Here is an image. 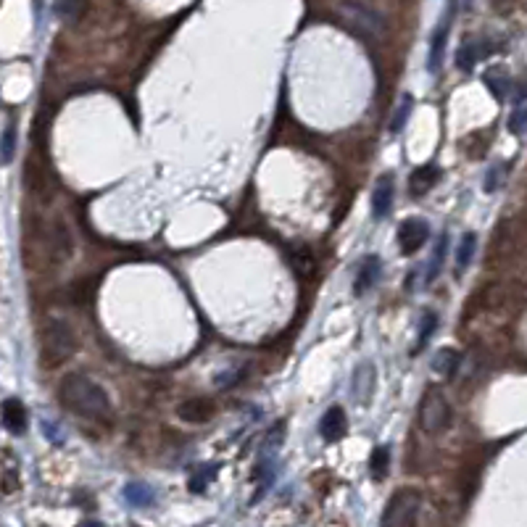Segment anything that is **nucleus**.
Wrapping results in <instances>:
<instances>
[{"label": "nucleus", "mask_w": 527, "mask_h": 527, "mask_svg": "<svg viewBox=\"0 0 527 527\" xmlns=\"http://www.w3.org/2000/svg\"><path fill=\"white\" fill-rule=\"evenodd\" d=\"M58 404L77 417L95 422H106L114 414L109 393L85 374H66L58 385Z\"/></svg>", "instance_id": "nucleus-1"}, {"label": "nucleus", "mask_w": 527, "mask_h": 527, "mask_svg": "<svg viewBox=\"0 0 527 527\" xmlns=\"http://www.w3.org/2000/svg\"><path fill=\"white\" fill-rule=\"evenodd\" d=\"M55 11L61 13V16H66V19H74L77 13L85 11V6H82V3H58Z\"/></svg>", "instance_id": "nucleus-29"}, {"label": "nucleus", "mask_w": 527, "mask_h": 527, "mask_svg": "<svg viewBox=\"0 0 527 527\" xmlns=\"http://www.w3.org/2000/svg\"><path fill=\"white\" fill-rule=\"evenodd\" d=\"M341 8L343 11H351L353 16H359L356 24H359V27H367L369 32L383 29V16H380V11L372 8V6H367V3H343Z\"/></svg>", "instance_id": "nucleus-14"}, {"label": "nucleus", "mask_w": 527, "mask_h": 527, "mask_svg": "<svg viewBox=\"0 0 527 527\" xmlns=\"http://www.w3.org/2000/svg\"><path fill=\"white\" fill-rule=\"evenodd\" d=\"M456 367H459V353L453 351V348H443L432 359V372L440 374V377H453Z\"/></svg>", "instance_id": "nucleus-16"}, {"label": "nucleus", "mask_w": 527, "mask_h": 527, "mask_svg": "<svg viewBox=\"0 0 527 527\" xmlns=\"http://www.w3.org/2000/svg\"><path fill=\"white\" fill-rule=\"evenodd\" d=\"M214 411H217L214 401L198 395V398H187V401H182L177 406V417L182 422H190V425H203V422H209L214 417Z\"/></svg>", "instance_id": "nucleus-6"}, {"label": "nucleus", "mask_w": 527, "mask_h": 527, "mask_svg": "<svg viewBox=\"0 0 527 527\" xmlns=\"http://www.w3.org/2000/svg\"><path fill=\"white\" fill-rule=\"evenodd\" d=\"M43 432L48 435V440H50V443H55V446H61V443H64V432L55 427V425H50V422H43Z\"/></svg>", "instance_id": "nucleus-30"}, {"label": "nucleus", "mask_w": 527, "mask_h": 527, "mask_svg": "<svg viewBox=\"0 0 527 527\" xmlns=\"http://www.w3.org/2000/svg\"><path fill=\"white\" fill-rule=\"evenodd\" d=\"M435 327H438V317H435L432 311H425V317H422V324H419V335H417V345H414V351H422V348L427 345V341L432 338Z\"/></svg>", "instance_id": "nucleus-22"}, {"label": "nucleus", "mask_w": 527, "mask_h": 527, "mask_svg": "<svg viewBox=\"0 0 527 527\" xmlns=\"http://www.w3.org/2000/svg\"><path fill=\"white\" fill-rule=\"evenodd\" d=\"M345 432H348L345 411H343L341 406H329L327 411H324V417L319 419V435L327 440V443H335V440H341Z\"/></svg>", "instance_id": "nucleus-8"}, {"label": "nucleus", "mask_w": 527, "mask_h": 527, "mask_svg": "<svg viewBox=\"0 0 527 527\" xmlns=\"http://www.w3.org/2000/svg\"><path fill=\"white\" fill-rule=\"evenodd\" d=\"M390 470V449L388 446H377L372 451V459H369V474L374 480H385Z\"/></svg>", "instance_id": "nucleus-18"}, {"label": "nucleus", "mask_w": 527, "mask_h": 527, "mask_svg": "<svg viewBox=\"0 0 527 527\" xmlns=\"http://www.w3.org/2000/svg\"><path fill=\"white\" fill-rule=\"evenodd\" d=\"M419 506H422V493L414 488H401L385 506L380 527H414Z\"/></svg>", "instance_id": "nucleus-3"}, {"label": "nucleus", "mask_w": 527, "mask_h": 527, "mask_svg": "<svg viewBox=\"0 0 527 527\" xmlns=\"http://www.w3.org/2000/svg\"><path fill=\"white\" fill-rule=\"evenodd\" d=\"M485 85H488V90H491L498 100H504V95L509 93V79L498 77V71H495V69L485 71Z\"/></svg>", "instance_id": "nucleus-23"}, {"label": "nucleus", "mask_w": 527, "mask_h": 527, "mask_svg": "<svg viewBox=\"0 0 527 527\" xmlns=\"http://www.w3.org/2000/svg\"><path fill=\"white\" fill-rule=\"evenodd\" d=\"M393 196H395V185H393V177L383 174L377 179L372 193V217L374 219H385L390 209H393Z\"/></svg>", "instance_id": "nucleus-9"}, {"label": "nucleus", "mask_w": 527, "mask_h": 527, "mask_svg": "<svg viewBox=\"0 0 527 527\" xmlns=\"http://www.w3.org/2000/svg\"><path fill=\"white\" fill-rule=\"evenodd\" d=\"M3 425L13 435H22L27 430V406L19 398H6L3 401Z\"/></svg>", "instance_id": "nucleus-11"}, {"label": "nucleus", "mask_w": 527, "mask_h": 527, "mask_svg": "<svg viewBox=\"0 0 527 527\" xmlns=\"http://www.w3.org/2000/svg\"><path fill=\"white\" fill-rule=\"evenodd\" d=\"M430 238V224L419 217H411V219H404L401 227H398V248L406 253V256H414V253L427 242Z\"/></svg>", "instance_id": "nucleus-5"}, {"label": "nucleus", "mask_w": 527, "mask_h": 527, "mask_svg": "<svg viewBox=\"0 0 527 527\" xmlns=\"http://www.w3.org/2000/svg\"><path fill=\"white\" fill-rule=\"evenodd\" d=\"M380 272H383V261H380V256H364L362 261H359V272H356V280H353V293L356 296H364L369 287L377 285V280H380Z\"/></svg>", "instance_id": "nucleus-7"}, {"label": "nucleus", "mask_w": 527, "mask_h": 527, "mask_svg": "<svg viewBox=\"0 0 527 527\" xmlns=\"http://www.w3.org/2000/svg\"><path fill=\"white\" fill-rule=\"evenodd\" d=\"M77 351V335L66 322H48L40 335V362L45 369L61 367Z\"/></svg>", "instance_id": "nucleus-2"}, {"label": "nucleus", "mask_w": 527, "mask_h": 527, "mask_svg": "<svg viewBox=\"0 0 527 527\" xmlns=\"http://www.w3.org/2000/svg\"><path fill=\"white\" fill-rule=\"evenodd\" d=\"M124 498L132 506H151L156 501V491L145 483H130L124 485Z\"/></svg>", "instance_id": "nucleus-17"}, {"label": "nucleus", "mask_w": 527, "mask_h": 527, "mask_svg": "<svg viewBox=\"0 0 527 527\" xmlns=\"http://www.w3.org/2000/svg\"><path fill=\"white\" fill-rule=\"evenodd\" d=\"M449 27H451V16L443 19V24L435 27L432 32V43H430V55H427V69L435 74L440 69V61H443V50H446V37H449Z\"/></svg>", "instance_id": "nucleus-13"}, {"label": "nucleus", "mask_w": 527, "mask_h": 527, "mask_svg": "<svg viewBox=\"0 0 527 527\" xmlns=\"http://www.w3.org/2000/svg\"><path fill=\"white\" fill-rule=\"evenodd\" d=\"M214 474H217V467H209V464H203V467H198L196 472H193V477H190L187 488H190L193 493H203V491L209 488L211 480H214Z\"/></svg>", "instance_id": "nucleus-21"}, {"label": "nucleus", "mask_w": 527, "mask_h": 527, "mask_svg": "<svg viewBox=\"0 0 527 527\" xmlns=\"http://www.w3.org/2000/svg\"><path fill=\"white\" fill-rule=\"evenodd\" d=\"M419 427L427 435H440L451 427V404L435 388H430L419 404Z\"/></svg>", "instance_id": "nucleus-4"}, {"label": "nucleus", "mask_w": 527, "mask_h": 527, "mask_svg": "<svg viewBox=\"0 0 527 527\" xmlns=\"http://www.w3.org/2000/svg\"><path fill=\"white\" fill-rule=\"evenodd\" d=\"M372 390H374V367H372V362H364V364H359V367L353 369V380H351L353 401H359V404H369Z\"/></svg>", "instance_id": "nucleus-10"}, {"label": "nucleus", "mask_w": 527, "mask_h": 527, "mask_svg": "<svg viewBox=\"0 0 527 527\" xmlns=\"http://www.w3.org/2000/svg\"><path fill=\"white\" fill-rule=\"evenodd\" d=\"M79 527H103V525H100V522H82Z\"/></svg>", "instance_id": "nucleus-31"}, {"label": "nucleus", "mask_w": 527, "mask_h": 527, "mask_svg": "<svg viewBox=\"0 0 527 527\" xmlns=\"http://www.w3.org/2000/svg\"><path fill=\"white\" fill-rule=\"evenodd\" d=\"M474 248H477V235H474V232L461 235L459 251H456V266H459V272L470 266V261H472V256H474Z\"/></svg>", "instance_id": "nucleus-20"}, {"label": "nucleus", "mask_w": 527, "mask_h": 527, "mask_svg": "<svg viewBox=\"0 0 527 527\" xmlns=\"http://www.w3.org/2000/svg\"><path fill=\"white\" fill-rule=\"evenodd\" d=\"M501 179H504V166H491L488 174H485V190H488V193H495L498 185H501Z\"/></svg>", "instance_id": "nucleus-26"}, {"label": "nucleus", "mask_w": 527, "mask_h": 527, "mask_svg": "<svg viewBox=\"0 0 527 527\" xmlns=\"http://www.w3.org/2000/svg\"><path fill=\"white\" fill-rule=\"evenodd\" d=\"M438 179H440V166L425 164V166H419V169H414L411 177H409L411 196H425V193H430L432 187L438 185Z\"/></svg>", "instance_id": "nucleus-12"}, {"label": "nucleus", "mask_w": 527, "mask_h": 527, "mask_svg": "<svg viewBox=\"0 0 527 527\" xmlns=\"http://www.w3.org/2000/svg\"><path fill=\"white\" fill-rule=\"evenodd\" d=\"M480 55H485L480 43L472 40V37H467V40L459 45V50H456V66H459L461 71H472L474 64L480 61Z\"/></svg>", "instance_id": "nucleus-15"}, {"label": "nucleus", "mask_w": 527, "mask_h": 527, "mask_svg": "<svg viewBox=\"0 0 527 527\" xmlns=\"http://www.w3.org/2000/svg\"><path fill=\"white\" fill-rule=\"evenodd\" d=\"M446 251H449V235H443V238L438 240V245H435V253H432L430 266H427V275H425V285H432L435 277L440 275V266H443V261H446Z\"/></svg>", "instance_id": "nucleus-19"}, {"label": "nucleus", "mask_w": 527, "mask_h": 527, "mask_svg": "<svg viewBox=\"0 0 527 527\" xmlns=\"http://www.w3.org/2000/svg\"><path fill=\"white\" fill-rule=\"evenodd\" d=\"M19 488V472H13L11 467H6L3 470V493L8 495V493H13Z\"/></svg>", "instance_id": "nucleus-28"}, {"label": "nucleus", "mask_w": 527, "mask_h": 527, "mask_svg": "<svg viewBox=\"0 0 527 527\" xmlns=\"http://www.w3.org/2000/svg\"><path fill=\"white\" fill-rule=\"evenodd\" d=\"M509 130L514 135H527V106L514 109V114L509 116Z\"/></svg>", "instance_id": "nucleus-25"}, {"label": "nucleus", "mask_w": 527, "mask_h": 527, "mask_svg": "<svg viewBox=\"0 0 527 527\" xmlns=\"http://www.w3.org/2000/svg\"><path fill=\"white\" fill-rule=\"evenodd\" d=\"M13 151H16V130L11 124L3 130V164H11Z\"/></svg>", "instance_id": "nucleus-24"}, {"label": "nucleus", "mask_w": 527, "mask_h": 527, "mask_svg": "<svg viewBox=\"0 0 527 527\" xmlns=\"http://www.w3.org/2000/svg\"><path fill=\"white\" fill-rule=\"evenodd\" d=\"M409 111H411V98H404V103H401V111H395V116H393V127L390 130L398 132V130H404V124H406V116H409Z\"/></svg>", "instance_id": "nucleus-27"}]
</instances>
